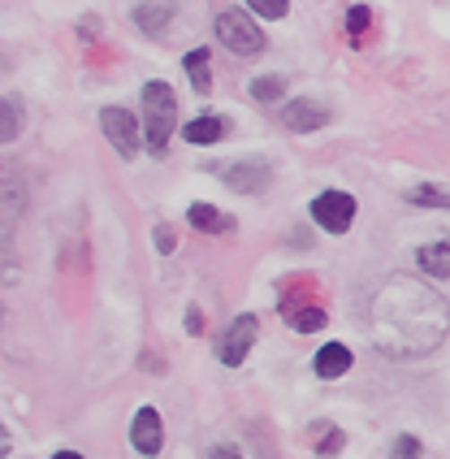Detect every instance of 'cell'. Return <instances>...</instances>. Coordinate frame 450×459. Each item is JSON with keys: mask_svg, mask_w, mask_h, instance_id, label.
I'll use <instances>...</instances> for the list:
<instances>
[{"mask_svg": "<svg viewBox=\"0 0 450 459\" xmlns=\"http://www.w3.org/2000/svg\"><path fill=\"white\" fill-rule=\"evenodd\" d=\"M450 333V304L411 273H390L368 304V338L381 356L420 359L433 356Z\"/></svg>", "mask_w": 450, "mask_h": 459, "instance_id": "6da1fadb", "label": "cell"}, {"mask_svg": "<svg viewBox=\"0 0 450 459\" xmlns=\"http://www.w3.org/2000/svg\"><path fill=\"white\" fill-rule=\"evenodd\" d=\"M177 126V96L165 78H151L143 82V139H148L151 156L169 152V139Z\"/></svg>", "mask_w": 450, "mask_h": 459, "instance_id": "7a4b0ae2", "label": "cell"}, {"mask_svg": "<svg viewBox=\"0 0 450 459\" xmlns=\"http://www.w3.org/2000/svg\"><path fill=\"white\" fill-rule=\"evenodd\" d=\"M217 39H221L234 56H260V52H264V30H260V22H255L251 13H243V9H221V13H217Z\"/></svg>", "mask_w": 450, "mask_h": 459, "instance_id": "3957f363", "label": "cell"}, {"mask_svg": "<svg viewBox=\"0 0 450 459\" xmlns=\"http://www.w3.org/2000/svg\"><path fill=\"white\" fill-rule=\"evenodd\" d=\"M100 130H104V139L117 148V156H125V160H134L139 148L148 143L143 139V122L130 117V108H117V104H104L100 108Z\"/></svg>", "mask_w": 450, "mask_h": 459, "instance_id": "277c9868", "label": "cell"}, {"mask_svg": "<svg viewBox=\"0 0 450 459\" xmlns=\"http://www.w3.org/2000/svg\"><path fill=\"white\" fill-rule=\"evenodd\" d=\"M255 333H260V321H255L251 312L234 316V321L225 325L221 342H217V356H221L225 368H238V364L251 356V347H255Z\"/></svg>", "mask_w": 450, "mask_h": 459, "instance_id": "5b68a950", "label": "cell"}, {"mask_svg": "<svg viewBox=\"0 0 450 459\" xmlns=\"http://www.w3.org/2000/svg\"><path fill=\"white\" fill-rule=\"evenodd\" d=\"M312 221L325 234H347L350 221H355V195H347V191H321L312 200Z\"/></svg>", "mask_w": 450, "mask_h": 459, "instance_id": "8992f818", "label": "cell"}, {"mask_svg": "<svg viewBox=\"0 0 450 459\" xmlns=\"http://www.w3.org/2000/svg\"><path fill=\"white\" fill-rule=\"evenodd\" d=\"M130 446L139 451V455L156 459L165 451V420H160V411L156 408H139L134 411V420H130Z\"/></svg>", "mask_w": 450, "mask_h": 459, "instance_id": "52a82bcc", "label": "cell"}, {"mask_svg": "<svg viewBox=\"0 0 450 459\" xmlns=\"http://www.w3.org/2000/svg\"><path fill=\"white\" fill-rule=\"evenodd\" d=\"M329 122V108L321 100H290L281 108V126L290 130V134H312V130H321Z\"/></svg>", "mask_w": 450, "mask_h": 459, "instance_id": "ba28073f", "label": "cell"}, {"mask_svg": "<svg viewBox=\"0 0 450 459\" xmlns=\"http://www.w3.org/2000/svg\"><path fill=\"white\" fill-rule=\"evenodd\" d=\"M269 160H260V156H251V160H238V165H229L225 169V182L234 186V191H243V195H255V191H264V182H269Z\"/></svg>", "mask_w": 450, "mask_h": 459, "instance_id": "9c48e42d", "label": "cell"}, {"mask_svg": "<svg viewBox=\"0 0 450 459\" xmlns=\"http://www.w3.org/2000/svg\"><path fill=\"white\" fill-rule=\"evenodd\" d=\"M350 347L347 342H325L316 356H312V373L321 377V382H333V377H347L350 373Z\"/></svg>", "mask_w": 450, "mask_h": 459, "instance_id": "30bf717a", "label": "cell"}, {"mask_svg": "<svg viewBox=\"0 0 450 459\" xmlns=\"http://www.w3.org/2000/svg\"><path fill=\"white\" fill-rule=\"evenodd\" d=\"M130 18H134V26H139L148 39H160V35H169V26H174V9H169V4H156V0H143V4L130 9Z\"/></svg>", "mask_w": 450, "mask_h": 459, "instance_id": "8fae6325", "label": "cell"}, {"mask_svg": "<svg viewBox=\"0 0 450 459\" xmlns=\"http://www.w3.org/2000/svg\"><path fill=\"white\" fill-rule=\"evenodd\" d=\"M225 134H229V122H225L221 113H200L195 122H186V126H182V139H186V143H195V148L221 143Z\"/></svg>", "mask_w": 450, "mask_h": 459, "instance_id": "7c38bea8", "label": "cell"}, {"mask_svg": "<svg viewBox=\"0 0 450 459\" xmlns=\"http://www.w3.org/2000/svg\"><path fill=\"white\" fill-rule=\"evenodd\" d=\"M416 264L425 269L428 278H450V238L416 247Z\"/></svg>", "mask_w": 450, "mask_h": 459, "instance_id": "4fadbf2b", "label": "cell"}, {"mask_svg": "<svg viewBox=\"0 0 450 459\" xmlns=\"http://www.w3.org/2000/svg\"><path fill=\"white\" fill-rule=\"evenodd\" d=\"M186 221L200 230V234H225V230H234V217H225L221 208H212V204H191L186 208Z\"/></svg>", "mask_w": 450, "mask_h": 459, "instance_id": "5bb4252c", "label": "cell"}, {"mask_svg": "<svg viewBox=\"0 0 450 459\" xmlns=\"http://www.w3.org/2000/svg\"><path fill=\"white\" fill-rule=\"evenodd\" d=\"M182 70H186L191 87H195L200 96H208V91H212V65H208V48H191V52H186V56H182Z\"/></svg>", "mask_w": 450, "mask_h": 459, "instance_id": "9a60e30c", "label": "cell"}, {"mask_svg": "<svg viewBox=\"0 0 450 459\" xmlns=\"http://www.w3.org/2000/svg\"><path fill=\"white\" fill-rule=\"evenodd\" d=\"M281 312H286V321H290L299 333L325 330V312H321V307H295L290 299H286V304H281Z\"/></svg>", "mask_w": 450, "mask_h": 459, "instance_id": "2e32d148", "label": "cell"}, {"mask_svg": "<svg viewBox=\"0 0 450 459\" xmlns=\"http://www.w3.org/2000/svg\"><path fill=\"white\" fill-rule=\"evenodd\" d=\"M22 104L9 100V96H0V143H13L18 134H22Z\"/></svg>", "mask_w": 450, "mask_h": 459, "instance_id": "e0dca14e", "label": "cell"}, {"mask_svg": "<svg viewBox=\"0 0 450 459\" xmlns=\"http://www.w3.org/2000/svg\"><path fill=\"white\" fill-rule=\"evenodd\" d=\"M281 91H286V78H281V74H260V78H251V100H255V104L281 100Z\"/></svg>", "mask_w": 450, "mask_h": 459, "instance_id": "ac0fdd59", "label": "cell"}, {"mask_svg": "<svg viewBox=\"0 0 450 459\" xmlns=\"http://www.w3.org/2000/svg\"><path fill=\"white\" fill-rule=\"evenodd\" d=\"M407 200L416 208H450V182L446 186H416V191H407Z\"/></svg>", "mask_w": 450, "mask_h": 459, "instance_id": "d6986e66", "label": "cell"}, {"mask_svg": "<svg viewBox=\"0 0 450 459\" xmlns=\"http://www.w3.org/2000/svg\"><path fill=\"white\" fill-rule=\"evenodd\" d=\"M247 9L255 13V18L277 22V18H286V13H290V0H247Z\"/></svg>", "mask_w": 450, "mask_h": 459, "instance_id": "ffe728a7", "label": "cell"}, {"mask_svg": "<svg viewBox=\"0 0 450 459\" xmlns=\"http://www.w3.org/2000/svg\"><path fill=\"white\" fill-rule=\"evenodd\" d=\"M342 446H347V434H342V429H333V425H325V437L316 442V455H321V459H333L338 451H342Z\"/></svg>", "mask_w": 450, "mask_h": 459, "instance_id": "44dd1931", "label": "cell"}, {"mask_svg": "<svg viewBox=\"0 0 450 459\" xmlns=\"http://www.w3.org/2000/svg\"><path fill=\"white\" fill-rule=\"evenodd\" d=\"M390 459H420V437L399 434L394 437V446H390Z\"/></svg>", "mask_w": 450, "mask_h": 459, "instance_id": "7402d4cb", "label": "cell"}, {"mask_svg": "<svg viewBox=\"0 0 450 459\" xmlns=\"http://www.w3.org/2000/svg\"><path fill=\"white\" fill-rule=\"evenodd\" d=\"M151 243H156V252H160V255H169V252L177 247V234L165 226V221H160V226L151 230Z\"/></svg>", "mask_w": 450, "mask_h": 459, "instance_id": "603a6c76", "label": "cell"}, {"mask_svg": "<svg viewBox=\"0 0 450 459\" xmlns=\"http://www.w3.org/2000/svg\"><path fill=\"white\" fill-rule=\"evenodd\" d=\"M373 22V13H368V4H355L347 13V30H350V39H359V30Z\"/></svg>", "mask_w": 450, "mask_h": 459, "instance_id": "cb8c5ba5", "label": "cell"}, {"mask_svg": "<svg viewBox=\"0 0 450 459\" xmlns=\"http://www.w3.org/2000/svg\"><path fill=\"white\" fill-rule=\"evenodd\" d=\"M208 459H243V451H238L234 442H217V446L208 451Z\"/></svg>", "mask_w": 450, "mask_h": 459, "instance_id": "d4e9b609", "label": "cell"}, {"mask_svg": "<svg viewBox=\"0 0 450 459\" xmlns=\"http://www.w3.org/2000/svg\"><path fill=\"white\" fill-rule=\"evenodd\" d=\"M203 330V312H200V304H191L186 307V333H200Z\"/></svg>", "mask_w": 450, "mask_h": 459, "instance_id": "484cf974", "label": "cell"}, {"mask_svg": "<svg viewBox=\"0 0 450 459\" xmlns=\"http://www.w3.org/2000/svg\"><path fill=\"white\" fill-rule=\"evenodd\" d=\"M9 455V434H4V425H0V459Z\"/></svg>", "mask_w": 450, "mask_h": 459, "instance_id": "4316f807", "label": "cell"}, {"mask_svg": "<svg viewBox=\"0 0 450 459\" xmlns=\"http://www.w3.org/2000/svg\"><path fill=\"white\" fill-rule=\"evenodd\" d=\"M52 459H82V455H78V451H56Z\"/></svg>", "mask_w": 450, "mask_h": 459, "instance_id": "83f0119b", "label": "cell"}, {"mask_svg": "<svg viewBox=\"0 0 450 459\" xmlns=\"http://www.w3.org/2000/svg\"><path fill=\"white\" fill-rule=\"evenodd\" d=\"M0 321H4V307H0Z\"/></svg>", "mask_w": 450, "mask_h": 459, "instance_id": "f1b7e54d", "label": "cell"}]
</instances>
